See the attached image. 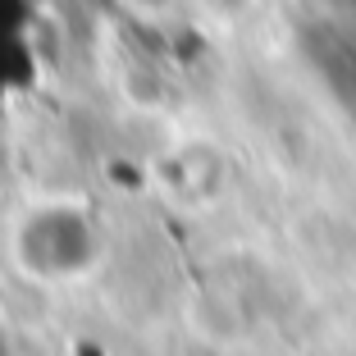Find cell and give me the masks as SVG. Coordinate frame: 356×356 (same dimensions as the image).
Returning a JSON list of instances; mask_svg holds the SVG:
<instances>
[{
  "label": "cell",
  "mask_w": 356,
  "mask_h": 356,
  "mask_svg": "<svg viewBox=\"0 0 356 356\" xmlns=\"http://www.w3.org/2000/svg\"><path fill=\"white\" fill-rule=\"evenodd\" d=\"M334 5H343V10H347V14L356 19V0H334Z\"/></svg>",
  "instance_id": "1"
}]
</instances>
